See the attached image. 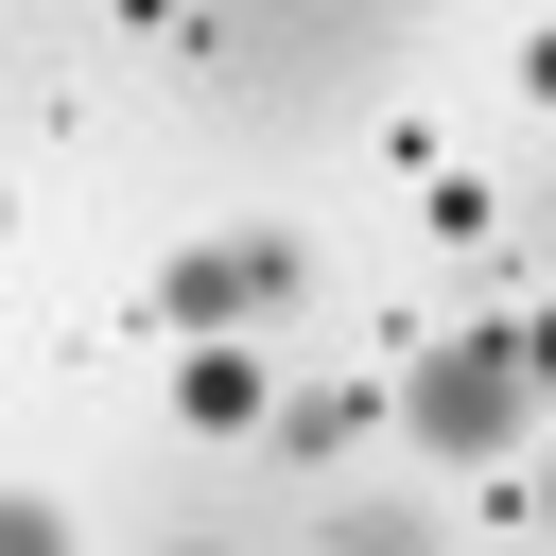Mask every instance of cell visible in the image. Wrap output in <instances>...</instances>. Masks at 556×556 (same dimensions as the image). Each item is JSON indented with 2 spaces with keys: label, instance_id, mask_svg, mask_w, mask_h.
I'll return each mask as SVG.
<instances>
[{
  "label": "cell",
  "instance_id": "6da1fadb",
  "mask_svg": "<svg viewBox=\"0 0 556 556\" xmlns=\"http://www.w3.org/2000/svg\"><path fill=\"white\" fill-rule=\"evenodd\" d=\"M382 434H417V452L486 469V452L521 434V330H434V348L382 382Z\"/></svg>",
  "mask_w": 556,
  "mask_h": 556
},
{
  "label": "cell",
  "instance_id": "7a4b0ae2",
  "mask_svg": "<svg viewBox=\"0 0 556 556\" xmlns=\"http://www.w3.org/2000/svg\"><path fill=\"white\" fill-rule=\"evenodd\" d=\"M295 295H313V243H295V226H208V243H174V278H156V313L208 330V348L261 330V313H295Z\"/></svg>",
  "mask_w": 556,
  "mask_h": 556
},
{
  "label": "cell",
  "instance_id": "3957f363",
  "mask_svg": "<svg viewBox=\"0 0 556 556\" xmlns=\"http://www.w3.org/2000/svg\"><path fill=\"white\" fill-rule=\"evenodd\" d=\"M174 417H191V434H261V417H278V365L226 330V348H191V365H174Z\"/></svg>",
  "mask_w": 556,
  "mask_h": 556
},
{
  "label": "cell",
  "instance_id": "277c9868",
  "mask_svg": "<svg viewBox=\"0 0 556 556\" xmlns=\"http://www.w3.org/2000/svg\"><path fill=\"white\" fill-rule=\"evenodd\" d=\"M261 434H278V452H313V469H330V452H365V434H382V382H365V365H330V382H295V400H278V417H261Z\"/></svg>",
  "mask_w": 556,
  "mask_h": 556
},
{
  "label": "cell",
  "instance_id": "5b68a950",
  "mask_svg": "<svg viewBox=\"0 0 556 556\" xmlns=\"http://www.w3.org/2000/svg\"><path fill=\"white\" fill-rule=\"evenodd\" d=\"M313 556H452V539H434L417 504H330V539H313Z\"/></svg>",
  "mask_w": 556,
  "mask_h": 556
},
{
  "label": "cell",
  "instance_id": "8992f818",
  "mask_svg": "<svg viewBox=\"0 0 556 556\" xmlns=\"http://www.w3.org/2000/svg\"><path fill=\"white\" fill-rule=\"evenodd\" d=\"M0 556H70V504L52 486H0Z\"/></svg>",
  "mask_w": 556,
  "mask_h": 556
},
{
  "label": "cell",
  "instance_id": "52a82bcc",
  "mask_svg": "<svg viewBox=\"0 0 556 556\" xmlns=\"http://www.w3.org/2000/svg\"><path fill=\"white\" fill-rule=\"evenodd\" d=\"M156 556H243V539H156Z\"/></svg>",
  "mask_w": 556,
  "mask_h": 556
}]
</instances>
